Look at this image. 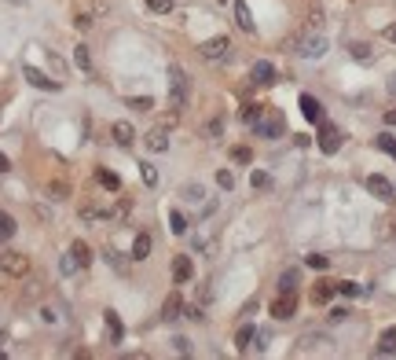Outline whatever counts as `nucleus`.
<instances>
[{"label":"nucleus","mask_w":396,"mask_h":360,"mask_svg":"<svg viewBox=\"0 0 396 360\" xmlns=\"http://www.w3.org/2000/svg\"><path fill=\"white\" fill-rule=\"evenodd\" d=\"M187 92H191V81L184 67H169V103L172 111H184L187 107Z\"/></svg>","instance_id":"obj_1"},{"label":"nucleus","mask_w":396,"mask_h":360,"mask_svg":"<svg viewBox=\"0 0 396 360\" xmlns=\"http://www.w3.org/2000/svg\"><path fill=\"white\" fill-rule=\"evenodd\" d=\"M282 129H286V121H282V114H279V111H272V107H264V111H260V118L253 121V133H257V136H264V140H279V136H282Z\"/></svg>","instance_id":"obj_2"},{"label":"nucleus","mask_w":396,"mask_h":360,"mask_svg":"<svg viewBox=\"0 0 396 360\" xmlns=\"http://www.w3.org/2000/svg\"><path fill=\"white\" fill-rule=\"evenodd\" d=\"M294 52H297L301 59H319V55L326 52V37H323L319 30H308V33H301V37L294 40Z\"/></svg>","instance_id":"obj_3"},{"label":"nucleus","mask_w":396,"mask_h":360,"mask_svg":"<svg viewBox=\"0 0 396 360\" xmlns=\"http://www.w3.org/2000/svg\"><path fill=\"white\" fill-rule=\"evenodd\" d=\"M0 268H4L8 276H26V272H30V258L22 250H0Z\"/></svg>","instance_id":"obj_4"},{"label":"nucleus","mask_w":396,"mask_h":360,"mask_svg":"<svg viewBox=\"0 0 396 360\" xmlns=\"http://www.w3.org/2000/svg\"><path fill=\"white\" fill-rule=\"evenodd\" d=\"M316 143H319V151H323V155H334L338 147H341V129H338V125H330V121H319V136H316Z\"/></svg>","instance_id":"obj_5"},{"label":"nucleus","mask_w":396,"mask_h":360,"mask_svg":"<svg viewBox=\"0 0 396 360\" xmlns=\"http://www.w3.org/2000/svg\"><path fill=\"white\" fill-rule=\"evenodd\" d=\"M198 52H202V59L220 62V59L231 55V40H228V37H209V40H202V45H198Z\"/></svg>","instance_id":"obj_6"},{"label":"nucleus","mask_w":396,"mask_h":360,"mask_svg":"<svg viewBox=\"0 0 396 360\" xmlns=\"http://www.w3.org/2000/svg\"><path fill=\"white\" fill-rule=\"evenodd\" d=\"M367 192H370L374 199H382V202H392V199H396L392 180H389V177H382V173H370V177H367Z\"/></svg>","instance_id":"obj_7"},{"label":"nucleus","mask_w":396,"mask_h":360,"mask_svg":"<svg viewBox=\"0 0 396 360\" xmlns=\"http://www.w3.org/2000/svg\"><path fill=\"white\" fill-rule=\"evenodd\" d=\"M294 312H297V290L279 294V298L272 302V316H275V320H290Z\"/></svg>","instance_id":"obj_8"},{"label":"nucleus","mask_w":396,"mask_h":360,"mask_svg":"<svg viewBox=\"0 0 396 360\" xmlns=\"http://www.w3.org/2000/svg\"><path fill=\"white\" fill-rule=\"evenodd\" d=\"M22 77H26V81L33 84V89H44V92H55V89H59V81H52L48 74H40L37 67H30V62L22 67Z\"/></svg>","instance_id":"obj_9"},{"label":"nucleus","mask_w":396,"mask_h":360,"mask_svg":"<svg viewBox=\"0 0 396 360\" xmlns=\"http://www.w3.org/2000/svg\"><path fill=\"white\" fill-rule=\"evenodd\" d=\"M191 276H194L191 258H187V253H176V258H172V280L176 283H191Z\"/></svg>","instance_id":"obj_10"},{"label":"nucleus","mask_w":396,"mask_h":360,"mask_svg":"<svg viewBox=\"0 0 396 360\" xmlns=\"http://www.w3.org/2000/svg\"><path fill=\"white\" fill-rule=\"evenodd\" d=\"M103 324H106L110 342H121V338H125V324H121V316H118L114 309H106V312H103Z\"/></svg>","instance_id":"obj_11"},{"label":"nucleus","mask_w":396,"mask_h":360,"mask_svg":"<svg viewBox=\"0 0 396 360\" xmlns=\"http://www.w3.org/2000/svg\"><path fill=\"white\" fill-rule=\"evenodd\" d=\"M250 81L253 84H275V67H272V62H253V70H250Z\"/></svg>","instance_id":"obj_12"},{"label":"nucleus","mask_w":396,"mask_h":360,"mask_svg":"<svg viewBox=\"0 0 396 360\" xmlns=\"http://www.w3.org/2000/svg\"><path fill=\"white\" fill-rule=\"evenodd\" d=\"M301 114L308 118V121H323V107H319V99L316 96H308V92H301Z\"/></svg>","instance_id":"obj_13"},{"label":"nucleus","mask_w":396,"mask_h":360,"mask_svg":"<svg viewBox=\"0 0 396 360\" xmlns=\"http://www.w3.org/2000/svg\"><path fill=\"white\" fill-rule=\"evenodd\" d=\"M110 136L118 140V147H132V140H136V129H132L128 121H114V125H110Z\"/></svg>","instance_id":"obj_14"},{"label":"nucleus","mask_w":396,"mask_h":360,"mask_svg":"<svg viewBox=\"0 0 396 360\" xmlns=\"http://www.w3.org/2000/svg\"><path fill=\"white\" fill-rule=\"evenodd\" d=\"M150 246H154V239L147 236V231H140V236L132 239V261H147L150 258Z\"/></svg>","instance_id":"obj_15"},{"label":"nucleus","mask_w":396,"mask_h":360,"mask_svg":"<svg viewBox=\"0 0 396 360\" xmlns=\"http://www.w3.org/2000/svg\"><path fill=\"white\" fill-rule=\"evenodd\" d=\"M235 23H238L242 33H253V30H257V26H253V15H250V8H246V0H235Z\"/></svg>","instance_id":"obj_16"},{"label":"nucleus","mask_w":396,"mask_h":360,"mask_svg":"<svg viewBox=\"0 0 396 360\" xmlns=\"http://www.w3.org/2000/svg\"><path fill=\"white\" fill-rule=\"evenodd\" d=\"M143 143L150 147L154 155H165V151H169V136H165V129H150V133L143 136Z\"/></svg>","instance_id":"obj_17"},{"label":"nucleus","mask_w":396,"mask_h":360,"mask_svg":"<svg viewBox=\"0 0 396 360\" xmlns=\"http://www.w3.org/2000/svg\"><path fill=\"white\" fill-rule=\"evenodd\" d=\"M162 316H165V320H176V316H184V298H180V294H169L165 305H162Z\"/></svg>","instance_id":"obj_18"},{"label":"nucleus","mask_w":396,"mask_h":360,"mask_svg":"<svg viewBox=\"0 0 396 360\" xmlns=\"http://www.w3.org/2000/svg\"><path fill=\"white\" fill-rule=\"evenodd\" d=\"M297 283H301V272H297V268H286L282 276H279V294H290V290H297Z\"/></svg>","instance_id":"obj_19"},{"label":"nucleus","mask_w":396,"mask_h":360,"mask_svg":"<svg viewBox=\"0 0 396 360\" xmlns=\"http://www.w3.org/2000/svg\"><path fill=\"white\" fill-rule=\"evenodd\" d=\"M70 253H74V258H77V265L81 268H88V265H92V246H88V243H70Z\"/></svg>","instance_id":"obj_20"},{"label":"nucleus","mask_w":396,"mask_h":360,"mask_svg":"<svg viewBox=\"0 0 396 360\" xmlns=\"http://www.w3.org/2000/svg\"><path fill=\"white\" fill-rule=\"evenodd\" d=\"M334 290H338L334 283H316V287H312V302H316V305H326L330 298H334Z\"/></svg>","instance_id":"obj_21"},{"label":"nucleus","mask_w":396,"mask_h":360,"mask_svg":"<svg viewBox=\"0 0 396 360\" xmlns=\"http://www.w3.org/2000/svg\"><path fill=\"white\" fill-rule=\"evenodd\" d=\"M96 180L106 187V192H121V177H118V173H110V169H99Z\"/></svg>","instance_id":"obj_22"},{"label":"nucleus","mask_w":396,"mask_h":360,"mask_svg":"<svg viewBox=\"0 0 396 360\" xmlns=\"http://www.w3.org/2000/svg\"><path fill=\"white\" fill-rule=\"evenodd\" d=\"M378 353H396V327H385L378 338Z\"/></svg>","instance_id":"obj_23"},{"label":"nucleus","mask_w":396,"mask_h":360,"mask_svg":"<svg viewBox=\"0 0 396 360\" xmlns=\"http://www.w3.org/2000/svg\"><path fill=\"white\" fill-rule=\"evenodd\" d=\"M169 231H172V236H184V231H187V217L180 214V209H172V214H169Z\"/></svg>","instance_id":"obj_24"},{"label":"nucleus","mask_w":396,"mask_h":360,"mask_svg":"<svg viewBox=\"0 0 396 360\" xmlns=\"http://www.w3.org/2000/svg\"><path fill=\"white\" fill-rule=\"evenodd\" d=\"M253 338H257V331H253V327H242V331L235 334V349H238V353H246Z\"/></svg>","instance_id":"obj_25"},{"label":"nucleus","mask_w":396,"mask_h":360,"mask_svg":"<svg viewBox=\"0 0 396 360\" xmlns=\"http://www.w3.org/2000/svg\"><path fill=\"white\" fill-rule=\"evenodd\" d=\"M11 236H15V217L0 209V243H4V239H11Z\"/></svg>","instance_id":"obj_26"},{"label":"nucleus","mask_w":396,"mask_h":360,"mask_svg":"<svg viewBox=\"0 0 396 360\" xmlns=\"http://www.w3.org/2000/svg\"><path fill=\"white\" fill-rule=\"evenodd\" d=\"M106 265H110V268H114V272H121V276H125V272H128V261L121 258V253H118V250H106Z\"/></svg>","instance_id":"obj_27"},{"label":"nucleus","mask_w":396,"mask_h":360,"mask_svg":"<svg viewBox=\"0 0 396 360\" xmlns=\"http://www.w3.org/2000/svg\"><path fill=\"white\" fill-rule=\"evenodd\" d=\"M77 268H81V265H77V258H74L70 250H66V253H62V261H59V272H62V276H74Z\"/></svg>","instance_id":"obj_28"},{"label":"nucleus","mask_w":396,"mask_h":360,"mask_svg":"<svg viewBox=\"0 0 396 360\" xmlns=\"http://www.w3.org/2000/svg\"><path fill=\"white\" fill-rule=\"evenodd\" d=\"M348 55L360 59V62H367V59H370V45H363V40H352V45H348Z\"/></svg>","instance_id":"obj_29"},{"label":"nucleus","mask_w":396,"mask_h":360,"mask_svg":"<svg viewBox=\"0 0 396 360\" xmlns=\"http://www.w3.org/2000/svg\"><path fill=\"white\" fill-rule=\"evenodd\" d=\"M125 103H128L132 111H154V99L150 96H128Z\"/></svg>","instance_id":"obj_30"},{"label":"nucleus","mask_w":396,"mask_h":360,"mask_svg":"<svg viewBox=\"0 0 396 360\" xmlns=\"http://www.w3.org/2000/svg\"><path fill=\"white\" fill-rule=\"evenodd\" d=\"M140 177H143L147 187H154V184H158V169H154L150 162H140Z\"/></svg>","instance_id":"obj_31"},{"label":"nucleus","mask_w":396,"mask_h":360,"mask_svg":"<svg viewBox=\"0 0 396 360\" xmlns=\"http://www.w3.org/2000/svg\"><path fill=\"white\" fill-rule=\"evenodd\" d=\"M74 62H77V67L88 74V70H92V55H88V48L84 45H77V52H74Z\"/></svg>","instance_id":"obj_32"},{"label":"nucleus","mask_w":396,"mask_h":360,"mask_svg":"<svg viewBox=\"0 0 396 360\" xmlns=\"http://www.w3.org/2000/svg\"><path fill=\"white\" fill-rule=\"evenodd\" d=\"M374 147H378V151H385L389 158H396V140H392V136H378V140H374Z\"/></svg>","instance_id":"obj_33"},{"label":"nucleus","mask_w":396,"mask_h":360,"mask_svg":"<svg viewBox=\"0 0 396 360\" xmlns=\"http://www.w3.org/2000/svg\"><path fill=\"white\" fill-rule=\"evenodd\" d=\"M143 4H147L150 11H158V15H169V11H172V0H143Z\"/></svg>","instance_id":"obj_34"},{"label":"nucleus","mask_w":396,"mask_h":360,"mask_svg":"<svg viewBox=\"0 0 396 360\" xmlns=\"http://www.w3.org/2000/svg\"><path fill=\"white\" fill-rule=\"evenodd\" d=\"M250 184L257 187V192H260V187H268L272 184V177L268 173H264V169H253V177H250Z\"/></svg>","instance_id":"obj_35"},{"label":"nucleus","mask_w":396,"mask_h":360,"mask_svg":"<svg viewBox=\"0 0 396 360\" xmlns=\"http://www.w3.org/2000/svg\"><path fill=\"white\" fill-rule=\"evenodd\" d=\"M260 111H264L260 103H246V111H242V121H250V125H253V121L260 118Z\"/></svg>","instance_id":"obj_36"},{"label":"nucleus","mask_w":396,"mask_h":360,"mask_svg":"<svg viewBox=\"0 0 396 360\" xmlns=\"http://www.w3.org/2000/svg\"><path fill=\"white\" fill-rule=\"evenodd\" d=\"M216 184L224 187V192H231V187H235V177H231V169H220V173H216Z\"/></svg>","instance_id":"obj_37"},{"label":"nucleus","mask_w":396,"mask_h":360,"mask_svg":"<svg viewBox=\"0 0 396 360\" xmlns=\"http://www.w3.org/2000/svg\"><path fill=\"white\" fill-rule=\"evenodd\" d=\"M231 158H235V162H242V165H246V162L253 158V151H250V147H231Z\"/></svg>","instance_id":"obj_38"},{"label":"nucleus","mask_w":396,"mask_h":360,"mask_svg":"<svg viewBox=\"0 0 396 360\" xmlns=\"http://www.w3.org/2000/svg\"><path fill=\"white\" fill-rule=\"evenodd\" d=\"M202 195H206V192H202L198 184H187V187H184V199H187V202H198Z\"/></svg>","instance_id":"obj_39"},{"label":"nucleus","mask_w":396,"mask_h":360,"mask_svg":"<svg viewBox=\"0 0 396 360\" xmlns=\"http://www.w3.org/2000/svg\"><path fill=\"white\" fill-rule=\"evenodd\" d=\"M308 265H312V268H319V272H323V268L330 265V258H326V253H308Z\"/></svg>","instance_id":"obj_40"},{"label":"nucleus","mask_w":396,"mask_h":360,"mask_svg":"<svg viewBox=\"0 0 396 360\" xmlns=\"http://www.w3.org/2000/svg\"><path fill=\"white\" fill-rule=\"evenodd\" d=\"M220 129H224V121H220V118H213V121L206 125V136H209V140H216V136H220Z\"/></svg>","instance_id":"obj_41"},{"label":"nucleus","mask_w":396,"mask_h":360,"mask_svg":"<svg viewBox=\"0 0 396 360\" xmlns=\"http://www.w3.org/2000/svg\"><path fill=\"white\" fill-rule=\"evenodd\" d=\"M338 294H345V298H356L360 287H356V283H338Z\"/></svg>","instance_id":"obj_42"},{"label":"nucleus","mask_w":396,"mask_h":360,"mask_svg":"<svg viewBox=\"0 0 396 360\" xmlns=\"http://www.w3.org/2000/svg\"><path fill=\"white\" fill-rule=\"evenodd\" d=\"M172 342H176V349H180V353H191V342H187V338H184V334H176V338H172Z\"/></svg>","instance_id":"obj_43"},{"label":"nucleus","mask_w":396,"mask_h":360,"mask_svg":"<svg viewBox=\"0 0 396 360\" xmlns=\"http://www.w3.org/2000/svg\"><path fill=\"white\" fill-rule=\"evenodd\" d=\"M48 192H52V199H66V184H52Z\"/></svg>","instance_id":"obj_44"},{"label":"nucleus","mask_w":396,"mask_h":360,"mask_svg":"<svg viewBox=\"0 0 396 360\" xmlns=\"http://www.w3.org/2000/svg\"><path fill=\"white\" fill-rule=\"evenodd\" d=\"M184 316H191V320H202V309H198V305H187Z\"/></svg>","instance_id":"obj_45"},{"label":"nucleus","mask_w":396,"mask_h":360,"mask_svg":"<svg viewBox=\"0 0 396 360\" xmlns=\"http://www.w3.org/2000/svg\"><path fill=\"white\" fill-rule=\"evenodd\" d=\"M345 316H348V309H330V320H334V324L345 320Z\"/></svg>","instance_id":"obj_46"},{"label":"nucleus","mask_w":396,"mask_h":360,"mask_svg":"<svg viewBox=\"0 0 396 360\" xmlns=\"http://www.w3.org/2000/svg\"><path fill=\"white\" fill-rule=\"evenodd\" d=\"M382 37H385V40H392V45H396V23H392V26H385V30H382Z\"/></svg>","instance_id":"obj_47"},{"label":"nucleus","mask_w":396,"mask_h":360,"mask_svg":"<svg viewBox=\"0 0 396 360\" xmlns=\"http://www.w3.org/2000/svg\"><path fill=\"white\" fill-rule=\"evenodd\" d=\"M52 70H55V74H62V70H66V62H62L59 55H52Z\"/></svg>","instance_id":"obj_48"},{"label":"nucleus","mask_w":396,"mask_h":360,"mask_svg":"<svg viewBox=\"0 0 396 360\" xmlns=\"http://www.w3.org/2000/svg\"><path fill=\"white\" fill-rule=\"evenodd\" d=\"M8 169H11V162H8V155H4V151H0V173H8Z\"/></svg>","instance_id":"obj_49"},{"label":"nucleus","mask_w":396,"mask_h":360,"mask_svg":"<svg viewBox=\"0 0 396 360\" xmlns=\"http://www.w3.org/2000/svg\"><path fill=\"white\" fill-rule=\"evenodd\" d=\"M385 125H396V107H389V111H385Z\"/></svg>","instance_id":"obj_50"},{"label":"nucleus","mask_w":396,"mask_h":360,"mask_svg":"<svg viewBox=\"0 0 396 360\" xmlns=\"http://www.w3.org/2000/svg\"><path fill=\"white\" fill-rule=\"evenodd\" d=\"M389 96H396V74L389 77Z\"/></svg>","instance_id":"obj_51"},{"label":"nucleus","mask_w":396,"mask_h":360,"mask_svg":"<svg viewBox=\"0 0 396 360\" xmlns=\"http://www.w3.org/2000/svg\"><path fill=\"white\" fill-rule=\"evenodd\" d=\"M15 4H22V0H15Z\"/></svg>","instance_id":"obj_52"}]
</instances>
